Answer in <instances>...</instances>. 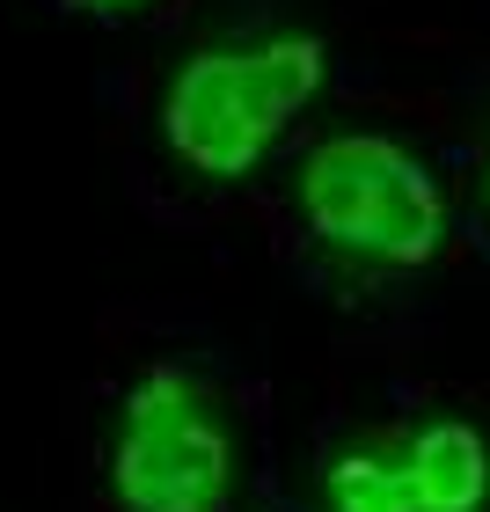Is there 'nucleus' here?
Returning <instances> with one entry per match:
<instances>
[{"label": "nucleus", "mask_w": 490, "mask_h": 512, "mask_svg": "<svg viewBox=\"0 0 490 512\" xmlns=\"http://www.w3.org/2000/svg\"><path fill=\"white\" fill-rule=\"evenodd\" d=\"M322 74H330V44L308 30L205 44L161 88V139L183 169L235 183L300 125Z\"/></svg>", "instance_id": "f257e3e1"}, {"label": "nucleus", "mask_w": 490, "mask_h": 512, "mask_svg": "<svg viewBox=\"0 0 490 512\" xmlns=\"http://www.w3.org/2000/svg\"><path fill=\"white\" fill-rule=\"evenodd\" d=\"M300 220L330 256L373 271H425L447 249V191L388 132H330L300 154Z\"/></svg>", "instance_id": "f03ea898"}, {"label": "nucleus", "mask_w": 490, "mask_h": 512, "mask_svg": "<svg viewBox=\"0 0 490 512\" xmlns=\"http://www.w3.org/2000/svg\"><path fill=\"white\" fill-rule=\"evenodd\" d=\"M242 476V439L220 395L191 366H154L118 403L110 498L118 512H227Z\"/></svg>", "instance_id": "7ed1b4c3"}, {"label": "nucleus", "mask_w": 490, "mask_h": 512, "mask_svg": "<svg viewBox=\"0 0 490 512\" xmlns=\"http://www.w3.org/2000/svg\"><path fill=\"white\" fill-rule=\"evenodd\" d=\"M410 512H483L490 505V439L469 417H425L388 439Z\"/></svg>", "instance_id": "20e7f679"}, {"label": "nucleus", "mask_w": 490, "mask_h": 512, "mask_svg": "<svg viewBox=\"0 0 490 512\" xmlns=\"http://www.w3.org/2000/svg\"><path fill=\"white\" fill-rule=\"evenodd\" d=\"M322 498L330 512H410L403 476H395L388 439H366V447H344L330 469H322Z\"/></svg>", "instance_id": "39448f33"}, {"label": "nucleus", "mask_w": 490, "mask_h": 512, "mask_svg": "<svg viewBox=\"0 0 490 512\" xmlns=\"http://www.w3.org/2000/svg\"><path fill=\"white\" fill-rule=\"evenodd\" d=\"M88 8H132V0H88Z\"/></svg>", "instance_id": "423d86ee"}, {"label": "nucleus", "mask_w": 490, "mask_h": 512, "mask_svg": "<svg viewBox=\"0 0 490 512\" xmlns=\"http://www.w3.org/2000/svg\"><path fill=\"white\" fill-rule=\"evenodd\" d=\"M483 191H490V169H483Z\"/></svg>", "instance_id": "0eeeda50"}]
</instances>
